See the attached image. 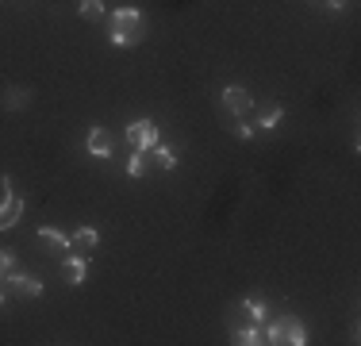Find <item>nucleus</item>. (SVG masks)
<instances>
[{
    "label": "nucleus",
    "instance_id": "obj_1",
    "mask_svg": "<svg viewBox=\"0 0 361 346\" xmlns=\"http://www.w3.org/2000/svg\"><path fill=\"white\" fill-rule=\"evenodd\" d=\"M146 39V20L139 8H119L111 12V42L116 47H139Z\"/></svg>",
    "mask_w": 361,
    "mask_h": 346
},
{
    "label": "nucleus",
    "instance_id": "obj_2",
    "mask_svg": "<svg viewBox=\"0 0 361 346\" xmlns=\"http://www.w3.org/2000/svg\"><path fill=\"white\" fill-rule=\"evenodd\" d=\"M269 342H285V346H304L307 342V327L296 316H281L269 323Z\"/></svg>",
    "mask_w": 361,
    "mask_h": 346
},
{
    "label": "nucleus",
    "instance_id": "obj_3",
    "mask_svg": "<svg viewBox=\"0 0 361 346\" xmlns=\"http://www.w3.org/2000/svg\"><path fill=\"white\" fill-rule=\"evenodd\" d=\"M20 215H23V196H16L12 193V181L0 177V231L16 227Z\"/></svg>",
    "mask_w": 361,
    "mask_h": 346
},
{
    "label": "nucleus",
    "instance_id": "obj_4",
    "mask_svg": "<svg viewBox=\"0 0 361 346\" xmlns=\"http://www.w3.org/2000/svg\"><path fill=\"white\" fill-rule=\"evenodd\" d=\"M127 143H131L135 150L158 146V124H154V119H135V124H127Z\"/></svg>",
    "mask_w": 361,
    "mask_h": 346
},
{
    "label": "nucleus",
    "instance_id": "obj_5",
    "mask_svg": "<svg viewBox=\"0 0 361 346\" xmlns=\"http://www.w3.org/2000/svg\"><path fill=\"white\" fill-rule=\"evenodd\" d=\"M223 108H227L231 116H246V112L254 108L250 89H246V85H227V89H223Z\"/></svg>",
    "mask_w": 361,
    "mask_h": 346
},
{
    "label": "nucleus",
    "instance_id": "obj_6",
    "mask_svg": "<svg viewBox=\"0 0 361 346\" xmlns=\"http://www.w3.org/2000/svg\"><path fill=\"white\" fill-rule=\"evenodd\" d=\"M97 246H100V231L97 227H81V231H73V235H70V250L77 258H89Z\"/></svg>",
    "mask_w": 361,
    "mask_h": 346
},
{
    "label": "nucleus",
    "instance_id": "obj_7",
    "mask_svg": "<svg viewBox=\"0 0 361 346\" xmlns=\"http://www.w3.org/2000/svg\"><path fill=\"white\" fill-rule=\"evenodd\" d=\"M85 146H89V154H92V158H108V154H111V146H116V135H111L108 127H92L89 138H85Z\"/></svg>",
    "mask_w": 361,
    "mask_h": 346
},
{
    "label": "nucleus",
    "instance_id": "obj_8",
    "mask_svg": "<svg viewBox=\"0 0 361 346\" xmlns=\"http://www.w3.org/2000/svg\"><path fill=\"white\" fill-rule=\"evenodd\" d=\"M12 289L20 292V297H42V281L31 273H12Z\"/></svg>",
    "mask_w": 361,
    "mask_h": 346
},
{
    "label": "nucleus",
    "instance_id": "obj_9",
    "mask_svg": "<svg viewBox=\"0 0 361 346\" xmlns=\"http://www.w3.org/2000/svg\"><path fill=\"white\" fill-rule=\"evenodd\" d=\"M154 169V154L150 150H135L131 162H127V177H146Z\"/></svg>",
    "mask_w": 361,
    "mask_h": 346
},
{
    "label": "nucleus",
    "instance_id": "obj_10",
    "mask_svg": "<svg viewBox=\"0 0 361 346\" xmlns=\"http://www.w3.org/2000/svg\"><path fill=\"white\" fill-rule=\"evenodd\" d=\"M31 97H35L31 89L12 85V89H8V97H4V104H8V112H20V108H27V104H31Z\"/></svg>",
    "mask_w": 361,
    "mask_h": 346
},
{
    "label": "nucleus",
    "instance_id": "obj_11",
    "mask_svg": "<svg viewBox=\"0 0 361 346\" xmlns=\"http://www.w3.org/2000/svg\"><path fill=\"white\" fill-rule=\"evenodd\" d=\"M62 277H66V285H81L85 281V258H70V262L62 266Z\"/></svg>",
    "mask_w": 361,
    "mask_h": 346
},
{
    "label": "nucleus",
    "instance_id": "obj_12",
    "mask_svg": "<svg viewBox=\"0 0 361 346\" xmlns=\"http://www.w3.org/2000/svg\"><path fill=\"white\" fill-rule=\"evenodd\" d=\"M39 239L47 242L50 250H70V239H66L58 227H39Z\"/></svg>",
    "mask_w": 361,
    "mask_h": 346
},
{
    "label": "nucleus",
    "instance_id": "obj_13",
    "mask_svg": "<svg viewBox=\"0 0 361 346\" xmlns=\"http://www.w3.org/2000/svg\"><path fill=\"white\" fill-rule=\"evenodd\" d=\"M281 119H285V112L273 108V104H269V108H262V116H257V127H265V131H277Z\"/></svg>",
    "mask_w": 361,
    "mask_h": 346
},
{
    "label": "nucleus",
    "instance_id": "obj_14",
    "mask_svg": "<svg viewBox=\"0 0 361 346\" xmlns=\"http://www.w3.org/2000/svg\"><path fill=\"white\" fill-rule=\"evenodd\" d=\"M150 154H154V166H158V169H173L177 166V154L173 150H169V146H150Z\"/></svg>",
    "mask_w": 361,
    "mask_h": 346
},
{
    "label": "nucleus",
    "instance_id": "obj_15",
    "mask_svg": "<svg viewBox=\"0 0 361 346\" xmlns=\"http://www.w3.org/2000/svg\"><path fill=\"white\" fill-rule=\"evenodd\" d=\"M231 342H238V346H257V342H265V339H262V331H257V327H243V331L231 335Z\"/></svg>",
    "mask_w": 361,
    "mask_h": 346
},
{
    "label": "nucleus",
    "instance_id": "obj_16",
    "mask_svg": "<svg viewBox=\"0 0 361 346\" xmlns=\"http://www.w3.org/2000/svg\"><path fill=\"white\" fill-rule=\"evenodd\" d=\"M77 12H81L85 20H100V16H104V0H81Z\"/></svg>",
    "mask_w": 361,
    "mask_h": 346
},
{
    "label": "nucleus",
    "instance_id": "obj_17",
    "mask_svg": "<svg viewBox=\"0 0 361 346\" xmlns=\"http://www.w3.org/2000/svg\"><path fill=\"white\" fill-rule=\"evenodd\" d=\"M243 308L250 311V319H257V323H262V319H265V304H262V300H257V297H250V300H243Z\"/></svg>",
    "mask_w": 361,
    "mask_h": 346
},
{
    "label": "nucleus",
    "instance_id": "obj_18",
    "mask_svg": "<svg viewBox=\"0 0 361 346\" xmlns=\"http://www.w3.org/2000/svg\"><path fill=\"white\" fill-rule=\"evenodd\" d=\"M12 254H8V250H0V277H8V273H12Z\"/></svg>",
    "mask_w": 361,
    "mask_h": 346
},
{
    "label": "nucleus",
    "instance_id": "obj_19",
    "mask_svg": "<svg viewBox=\"0 0 361 346\" xmlns=\"http://www.w3.org/2000/svg\"><path fill=\"white\" fill-rule=\"evenodd\" d=\"M235 135L238 138H254V127L250 124H235Z\"/></svg>",
    "mask_w": 361,
    "mask_h": 346
},
{
    "label": "nucleus",
    "instance_id": "obj_20",
    "mask_svg": "<svg viewBox=\"0 0 361 346\" xmlns=\"http://www.w3.org/2000/svg\"><path fill=\"white\" fill-rule=\"evenodd\" d=\"M342 4H346V0H326V8H331V12H342Z\"/></svg>",
    "mask_w": 361,
    "mask_h": 346
},
{
    "label": "nucleus",
    "instance_id": "obj_21",
    "mask_svg": "<svg viewBox=\"0 0 361 346\" xmlns=\"http://www.w3.org/2000/svg\"><path fill=\"white\" fill-rule=\"evenodd\" d=\"M0 308H4V292H0Z\"/></svg>",
    "mask_w": 361,
    "mask_h": 346
}]
</instances>
